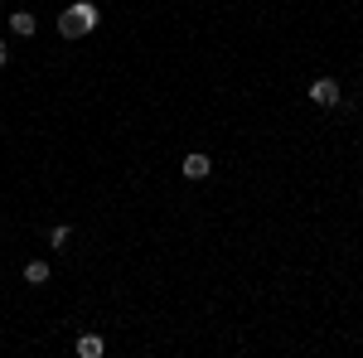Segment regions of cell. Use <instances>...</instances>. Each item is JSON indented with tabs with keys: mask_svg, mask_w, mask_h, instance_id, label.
<instances>
[{
	"mask_svg": "<svg viewBox=\"0 0 363 358\" xmlns=\"http://www.w3.org/2000/svg\"><path fill=\"white\" fill-rule=\"evenodd\" d=\"M102 349H107V344H102L97 334H78V358H102Z\"/></svg>",
	"mask_w": 363,
	"mask_h": 358,
	"instance_id": "8992f818",
	"label": "cell"
},
{
	"mask_svg": "<svg viewBox=\"0 0 363 358\" xmlns=\"http://www.w3.org/2000/svg\"><path fill=\"white\" fill-rule=\"evenodd\" d=\"M97 25H102V10H97L92 0H73V5L58 15V34H63V39H87Z\"/></svg>",
	"mask_w": 363,
	"mask_h": 358,
	"instance_id": "6da1fadb",
	"label": "cell"
},
{
	"mask_svg": "<svg viewBox=\"0 0 363 358\" xmlns=\"http://www.w3.org/2000/svg\"><path fill=\"white\" fill-rule=\"evenodd\" d=\"M68 242H73V228H63V223H58L54 233H49V247H54V252H68Z\"/></svg>",
	"mask_w": 363,
	"mask_h": 358,
	"instance_id": "52a82bcc",
	"label": "cell"
},
{
	"mask_svg": "<svg viewBox=\"0 0 363 358\" xmlns=\"http://www.w3.org/2000/svg\"><path fill=\"white\" fill-rule=\"evenodd\" d=\"M5 63H10V44L0 39V68H5Z\"/></svg>",
	"mask_w": 363,
	"mask_h": 358,
	"instance_id": "ba28073f",
	"label": "cell"
},
{
	"mask_svg": "<svg viewBox=\"0 0 363 358\" xmlns=\"http://www.w3.org/2000/svg\"><path fill=\"white\" fill-rule=\"evenodd\" d=\"M179 174H184V179H208V174H213V160H208V155H203V150H189V155H184V160H179Z\"/></svg>",
	"mask_w": 363,
	"mask_h": 358,
	"instance_id": "3957f363",
	"label": "cell"
},
{
	"mask_svg": "<svg viewBox=\"0 0 363 358\" xmlns=\"http://www.w3.org/2000/svg\"><path fill=\"white\" fill-rule=\"evenodd\" d=\"M310 102H315V107H339V102H344V87H339L335 78H315V83H310Z\"/></svg>",
	"mask_w": 363,
	"mask_h": 358,
	"instance_id": "7a4b0ae2",
	"label": "cell"
},
{
	"mask_svg": "<svg viewBox=\"0 0 363 358\" xmlns=\"http://www.w3.org/2000/svg\"><path fill=\"white\" fill-rule=\"evenodd\" d=\"M49 276H54V272H49V262H25V281H29V286H49Z\"/></svg>",
	"mask_w": 363,
	"mask_h": 358,
	"instance_id": "5b68a950",
	"label": "cell"
},
{
	"mask_svg": "<svg viewBox=\"0 0 363 358\" xmlns=\"http://www.w3.org/2000/svg\"><path fill=\"white\" fill-rule=\"evenodd\" d=\"M10 29H15L20 39H34V34H39V20H34V10H15V15H10Z\"/></svg>",
	"mask_w": 363,
	"mask_h": 358,
	"instance_id": "277c9868",
	"label": "cell"
}]
</instances>
